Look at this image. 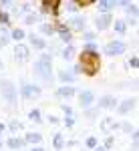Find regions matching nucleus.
Instances as JSON below:
<instances>
[{
	"mask_svg": "<svg viewBox=\"0 0 139 151\" xmlns=\"http://www.w3.org/2000/svg\"><path fill=\"white\" fill-rule=\"evenodd\" d=\"M99 65H101V60H99V55L95 52V50H83V55H81V67L83 73L85 75H95L97 70H99Z\"/></svg>",
	"mask_w": 139,
	"mask_h": 151,
	"instance_id": "1",
	"label": "nucleus"
},
{
	"mask_svg": "<svg viewBox=\"0 0 139 151\" xmlns=\"http://www.w3.org/2000/svg\"><path fill=\"white\" fill-rule=\"evenodd\" d=\"M35 70L40 79L48 81L53 77V58L48 57V55H40V58L35 63Z\"/></svg>",
	"mask_w": 139,
	"mask_h": 151,
	"instance_id": "2",
	"label": "nucleus"
},
{
	"mask_svg": "<svg viewBox=\"0 0 139 151\" xmlns=\"http://www.w3.org/2000/svg\"><path fill=\"white\" fill-rule=\"evenodd\" d=\"M0 93H2V97L6 99V103H10V105L16 103V87H14V83H12V81L4 79L2 85H0Z\"/></svg>",
	"mask_w": 139,
	"mask_h": 151,
	"instance_id": "3",
	"label": "nucleus"
},
{
	"mask_svg": "<svg viewBox=\"0 0 139 151\" xmlns=\"http://www.w3.org/2000/svg\"><path fill=\"white\" fill-rule=\"evenodd\" d=\"M125 48H127V45H125L123 40H111V42L105 45V55H109V57H117V55H123Z\"/></svg>",
	"mask_w": 139,
	"mask_h": 151,
	"instance_id": "4",
	"label": "nucleus"
},
{
	"mask_svg": "<svg viewBox=\"0 0 139 151\" xmlns=\"http://www.w3.org/2000/svg\"><path fill=\"white\" fill-rule=\"evenodd\" d=\"M20 93H22L24 99H32V97H36V95H40V89L35 87V85H30V83H22Z\"/></svg>",
	"mask_w": 139,
	"mask_h": 151,
	"instance_id": "5",
	"label": "nucleus"
},
{
	"mask_svg": "<svg viewBox=\"0 0 139 151\" xmlns=\"http://www.w3.org/2000/svg\"><path fill=\"white\" fill-rule=\"evenodd\" d=\"M28 57H30L28 47H24V45H16V48H14V58H16L18 63H26Z\"/></svg>",
	"mask_w": 139,
	"mask_h": 151,
	"instance_id": "6",
	"label": "nucleus"
},
{
	"mask_svg": "<svg viewBox=\"0 0 139 151\" xmlns=\"http://www.w3.org/2000/svg\"><path fill=\"white\" fill-rule=\"evenodd\" d=\"M111 22H113V20H111V14H109V12H105L103 16H99V18H97V30H107V28L111 26Z\"/></svg>",
	"mask_w": 139,
	"mask_h": 151,
	"instance_id": "7",
	"label": "nucleus"
},
{
	"mask_svg": "<svg viewBox=\"0 0 139 151\" xmlns=\"http://www.w3.org/2000/svg\"><path fill=\"white\" fill-rule=\"evenodd\" d=\"M79 101H81L83 107H91V105L95 103V93H93V91H83V93L79 95Z\"/></svg>",
	"mask_w": 139,
	"mask_h": 151,
	"instance_id": "8",
	"label": "nucleus"
},
{
	"mask_svg": "<svg viewBox=\"0 0 139 151\" xmlns=\"http://www.w3.org/2000/svg\"><path fill=\"white\" fill-rule=\"evenodd\" d=\"M115 97H111V95H107V97H101L99 99V107L101 109H113L115 107Z\"/></svg>",
	"mask_w": 139,
	"mask_h": 151,
	"instance_id": "9",
	"label": "nucleus"
},
{
	"mask_svg": "<svg viewBox=\"0 0 139 151\" xmlns=\"http://www.w3.org/2000/svg\"><path fill=\"white\" fill-rule=\"evenodd\" d=\"M115 127H117V123H115V119H111V117H107V119H103V121H101V129H103L105 133L113 131Z\"/></svg>",
	"mask_w": 139,
	"mask_h": 151,
	"instance_id": "10",
	"label": "nucleus"
},
{
	"mask_svg": "<svg viewBox=\"0 0 139 151\" xmlns=\"http://www.w3.org/2000/svg\"><path fill=\"white\" fill-rule=\"evenodd\" d=\"M71 26H73V28H75V30H85V26H87V22H85V18H83V16H75V18H73V20H71Z\"/></svg>",
	"mask_w": 139,
	"mask_h": 151,
	"instance_id": "11",
	"label": "nucleus"
},
{
	"mask_svg": "<svg viewBox=\"0 0 139 151\" xmlns=\"http://www.w3.org/2000/svg\"><path fill=\"white\" fill-rule=\"evenodd\" d=\"M133 105H135V101H133V99H127V101H123V105H119V109H117V111H119L121 115H127L129 111L133 109Z\"/></svg>",
	"mask_w": 139,
	"mask_h": 151,
	"instance_id": "12",
	"label": "nucleus"
},
{
	"mask_svg": "<svg viewBox=\"0 0 139 151\" xmlns=\"http://www.w3.org/2000/svg\"><path fill=\"white\" fill-rule=\"evenodd\" d=\"M113 6H115V0H99V10L103 12V14L109 12Z\"/></svg>",
	"mask_w": 139,
	"mask_h": 151,
	"instance_id": "13",
	"label": "nucleus"
},
{
	"mask_svg": "<svg viewBox=\"0 0 139 151\" xmlns=\"http://www.w3.org/2000/svg\"><path fill=\"white\" fill-rule=\"evenodd\" d=\"M57 95L58 97H73L75 95V87H58V91H57Z\"/></svg>",
	"mask_w": 139,
	"mask_h": 151,
	"instance_id": "14",
	"label": "nucleus"
},
{
	"mask_svg": "<svg viewBox=\"0 0 139 151\" xmlns=\"http://www.w3.org/2000/svg\"><path fill=\"white\" fill-rule=\"evenodd\" d=\"M53 145H55V149H57V151H60L63 147H65V137H63L60 133H57L55 139H53Z\"/></svg>",
	"mask_w": 139,
	"mask_h": 151,
	"instance_id": "15",
	"label": "nucleus"
},
{
	"mask_svg": "<svg viewBox=\"0 0 139 151\" xmlns=\"http://www.w3.org/2000/svg\"><path fill=\"white\" fill-rule=\"evenodd\" d=\"M30 42H32V47H35V48H45L46 47L45 40H42V38H38V36H35V35L30 36Z\"/></svg>",
	"mask_w": 139,
	"mask_h": 151,
	"instance_id": "16",
	"label": "nucleus"
},
{
	"mask_svg": "<svg viewBox=\"0 0 139 151\" xmlns=\"http://www.w3.org/2000/svg\"><path fill=\"white\" fill-rule=\"evenodd\" d=\"M24 141H28V143H40V141H42V135H40V133H28Z\"/></svg>",
	"mask_w": 139,
	"mask_h": 151,
	"instance_id": "17",
	"label": "nucleus"
},
{
	"mask_svg": "<svg viewBox=\"0 0 139 151\" xmlns=\"http://www.w3.org/2000/svg\"><path fill=\"white\" fill-rule=\"evenodd\" d=\"M8 40H10V35H8V32L2 28V30H0V47L4 48L6 45H8Z\"/></svg>",
	"mask_w": 139,
	"mask_h": 151,
	"instance_id": "18",
	"label": "nucleus"
},
{
	"mask_svg": "<svg viewBox=\"0 0 139 151\" xmlns=\"http://www.w3.org/2000/svg\"><path fill=\"white\" fill-rule=\"evenodd\" d=\"M22 143H24L22 139H16V137H10V139H8V147H10V149H18V147H22Z\"/></svg>",
	"mask_w": 139,
	"mask_h": 151,
	"instance_id": "19",
	"label": "nucleus"
},
{
	"mask_svg": "<svg viewBox=\"0 0 139 151\" xmlns=\"http://www.w3.org/2000/svg\"><path fill=\"white\" fill-rule=\"evenodd\" d=\"M58 79L63 83H71V81H75V75H71V73H65V70H60L58 73Z\"/></svg>",
	"mask_w": 139,
	"mask_h": 151,
	"instance_id": "20",
	"label": "nucleus"
},
{
	"mask_svg": "<svg viewBox=\"0 0 139 151\" xmlns=\"http://www.w3.org/2000/svg\"><path fill=\"white\" fill-rule=\"evenodd\" d=\"M10 38H14L16 42H20V40H22V38H24V30H22V28H16V30H12Z\"/></svg>",
	"mask_w": 139,
	"mask_h": 151,
	"instance_id": "21",
	"label": "nucleus"
},
{
	"mask_svg": "<svg viewBox=\"0 0 139 151\" xmlns=\"http://www.w3.org/2000/svg\"><path fill=\"white\" fill-rule=\"evenodd\" d=\"M58 32H60V38H63L65 42H71V32L65 28V26H58Z\"/></svg>",
	"mask_w": 139,
	"mask_h": 151,
	"instance_id": "22",
	"label": "nucleus"
},
{
	"mask_svg": "<svg viewBox=\"0 0 139 151\" xmlns=\"http://www.w3.org/2000/svg\"><path fill=\"white\" fill-rule=\"evenodd\" d=\"M73 55H75V48H73V47H69V48H65V50H63V58H65V60H71Z\"/></svg>",
	"mask_w": 139,
	"mask_h": 151,
	"instance_id": "23",
	"label": "nucleus"
},
{
	"mask_svg": "<svg viewBox=\"0 0 139 151\" xmlns=\"http://www.w3.org/2000/svg\"><path fill=\"white\" fill-rule=\"evenodd\" d=\"M125 28H127V26H125L123 20H117V22H115V30L119 32V35H123V32H125Z\"/></svg>",
	"mask_w": 139,
	"mask_h": 151,
	"instance_id": "24",
	"label": "nucleus"
},
{
	"mask_svg": "<svg viewBox=\"0 0 139 151\" xmlns=\"http://www.w3.org/2000/svg\"><path fill=\"white\" fill-rule=\"evenodd\" d=\"M28 117H30V121H36V123H38V121H40V111H38V109H32Z\"/></svg>",
	"mask_w": 139,
	"mask_h": 151,
	"instance_id": "25",
	"label": "nucleus"
},
{
	"mask_svg": "<svg viewBox=\"0 0 139 151\" xmlns=\"http://www.w3.org/2000/svg\"><path fill=\"white\" fill-rule=\"evenodd\" d=\"M87 147H89V149H95V147H97V137H89V139H87Z\"/></svg>",
	"mask_w": 139,
	"mask_h": 151,
	"instance_id": "26",
	"label": "nucleus"
},
{
	"mask_svg": "<svg viewBox=\"0 0 139 151\" xmlns=\"http://www.w3.org/2000/svg\"><path fill=\"white\" fill-rule=\"evenodd\" d=\"M95 0H75V4H79V6H91Z\"/></svg>",
	"mask_w": 139,
	"mask_h": 151,
	"instance_id": "27",
	"label": "nucleus"
},
{
	"mask_svg": "<svg viewBox=\"0 0 139 151\" xmlns=\"http://www.w3.org/2000/svg\"><path fill=\"white\" fill-rule=\"evenodd\" d=\"M40 30H42L45 35H53V26H48V24H42V26H40Z\"/></svg>",
	"mask_w": 139,
	"mask_h": 151,
	"instance_id": "28",
	"label": "nucleus"
},
{
	"mask_svg": "<svg viewBox=\"0 0 139 151\" xmlns=\"http://www.w3.org/2000/svg\"><path fill=\"white\" fill-rule=\"evenodd\" d=\"M0 22L8 24V14H6V12H0Z\"/></svg>",
	"mask_w": 139,
	"mask_h": 151,
	"instance_id": "29",
	"label": "nucleus"
},
{
	"mask_svg": "<svg viewBox=\"0 0 139 151\" xmlns=\"http://www.w3.org/2000/svg\"><path fill=\"white\" fill-rule=\"evenodd\" d=\"M35 20H36L35 14H28V16H26V22H28V24H35Z\"/></svg>",
	"mask_w": 139,
	"mask_h": 151,
	"instance_id": "30",
	"label": "nucleus"
},
{
	"mask_svg": "<svg viewBox=\"0 0 139 151\" xmlns=\"http://www.w3.org/2000/svg\"><path fill=\"white\" fill-rule=\"evenodd\" d=\"M129 65H131V67H133V69H137V65H139L137 57H133V58H131V63H129Z\"/></svg>",
	"mask_w": 139,
	"mask_h": 151,
	"instance_id": "31",
	"label": "nucleus"
},
{
	"mask_svg": "<svg viewBox=\"0 0 139 151\" xmlns=\"http://www.w3.org/2000/svg\"><path fill=\"white\" fill-rule=\"evenodd\" d=\"M111 145H113V137H109V139L105 141V149H109V147H111Z\"/></svg>",
	"mask_w": 139,
	"mask_h": 151,
	"instance_id": "32",
	"label": "nucleus"
},
{
	"mask_svg": "<svg viewBox=\"0 0 139 151\" xmlns=\"http://www.w3.org/2000/svg\"><path fill=\"white\" fill-rule=\"evenodd\" d=\"M65 125H67V127H73V125H75V121H73V119H65Z\"/></svg>",
	"mask_w": 139,
	"mask_h": 151,
	"instance_id": "33",
	"label": "nucleus"
},
{
	"mask_svg": "<svg viewBox=\"0 0 139 151\" xmlns=\"http://www.w3.org/2000/svg\"><path fill=\"white\" fill-rule=\"evenodd\" d=\"M93 38H95V36H93L91 32H85V38H83V40H89V42H91Z\"/></svg>",
	"mask_w": 139,
	"mask_h": 151,
	"instance_id": "34",
	"label": "nucleus"
},
{
	"mask_svg": "<svg viewBox=\"0 0 139 151\" xmlns=\"http://www.w3.org/2000/svg\"><path fill=\"white\" fill-rule=\"evenodd\" d=\"M4 131H6V125H4V123H2V121H0V135H2V133H4Z\"/></svg>",
	"mask_w": 139,
	"mask_h": 151,
	"instance_id": "35",
	"label": "nucleus"
},
{
	"mask_svg": "<svg viewBox=\"0 0 139 151\" xmlns=\"http://www.w3.org/2000/svg\"><path fill=\"white\" fill-rule=\"evenodd\" d=\"M63 111H65L67 115H71V107H67V105H63Z\"/></svg>",
	"mask_w": 139,
	"mask_h": 151,
	"instance_id": "36",
	"label": "nucleus"
},
{
	"mask_svg": "<svg viewBox=\"0 0 139 151\" xmlns=\"http://www.w3.org/2000/svg\"><path fill=\"white\" fill-rule=\"evenodd\" d=\"M22 127V125H20V123H16V121H14V123H12V129H14V131H16V129H20Z\"/></svg>",
	"mask_w": 139,
	"mask_h": 151,
	"instance_id": "37",
	"label": "nucleus"
},
{
	"mask_svg": "<svg viewBox=\"0 0 139 151\" xmlns=\"http://www.w3.org/2000/svg\"><path fill=\"white\" fill-rule=\"evenodd\" d=\"M87 50H95V42H89L87 45Z\"/></svg>",
	"mask_w": 139,
	"mask_h": 151,
	"instance_id": "38",
	"label": "nucleus"
},
{
	"mask_svg": "<svg viewBox=\"0 0 139 151\" xmlns=\"http://www.w3.org/2000/svg\"><path fill=\"white\" fill-rule=\"evenodd\" d=\"M32 151H45L42 147H32Z\"/></svg>",
	"mask_w": 139,
	"mask_h": 151,
	"instance_id": "39",
	"label": "nucleus"
},
{
	"mask_svg": "<svg viewBox=\"0 0 139 151\" xmlns=\"http://www.w3.org/2000/svg\"><path fill=\"white\" fill-rule=\"evenodd\" d=\"M95 151H105V147H95Z\"/></svg>",
	"mask_w": 139,
	"mask_h": 151,
	"instance_id": "40",
	"label": "nucleus"
},
{
	"mask_svg": "<svg viewBox=\"0 0 139 151\" xmlns=\"http://www.w3.org/2000/svg\"><path fill=\"white\" fill-rule=\"evenodd\" d=\"M0 67H2V60H0Z\"/></svg>",
	"mask_w": 139,
	"mask_h": 151,
	"instance_id": "41",
	"label": "nucleus"
},
{
	"mask_svg": "<svg viewBox=\"0 0 139 151\" xmlns=\"http://www.w3.org/2000/svg\"><path fill=\"white\" fill-rule=\"evenodd\" d=\"M0 145H2V141H0Z\"/></svg>",
	"mask_w": 139,
	"mask_h": 151,
	"instance_id": "42",
	"label": "nucleus"
}]
</instances>
